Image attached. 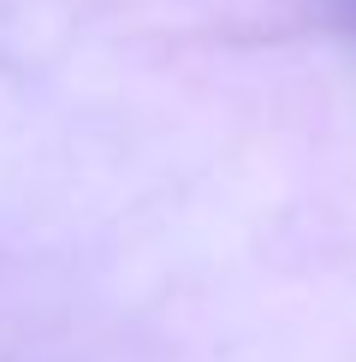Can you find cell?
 <instances>
[{
	"label": "cell",
	"instance_id": "obj_1",
	"mask_svg": "<svg viewBox=\"0 0 356 362\" xmlns=\"http://www.w3.org/2000/svg\"><path fill=\"white\" fill-rule=\"evenodd\" d=\"M338 12H345V24L356 30V0H338Z\"/></svg>",
	"mask_w": 356,
	"mask_h": 362
}]
</instances>
